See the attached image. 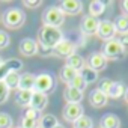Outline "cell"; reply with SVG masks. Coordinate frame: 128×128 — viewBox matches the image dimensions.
I'll use <instances>...</instances> for the list:
<instances>
[{
	"mask_svg": "<svg viewBox=\"0 0 128 128\" xmlns=\"http://www.w3.org/2000/svg\"><path fill=\"white\" fill-rule=\"evenodd\" d=\"M18 128H38V120L36 119H30L26 116H21L20 119V126Z\"/></svg>",
	"mask_w": 128,
	"mask_h": 128,
	"instance_id": "obj_32",
	"label": "cell"
},
{
	"mask_svg": "<svg viewBox=\"0 0 128 128\" xmlns=\"http://www.w3.org/2000/svg\"><path fill=\"white\" fill-rule=\"evenodd\" d=\"M112 86H113V80H110V78H101L100 83H98V89L101 92H104L107 96H108V92H110Z\"/></svg>",
	"mask_w": 128,
	"mask_h": 128,
	"instance_id": "obj_31",
	"label": "cell"
},
{
	"mask_svg": "<svg viewBox=\"0 0 128 128\" xmlns=\"http://www.w3.org/2000/svg\"><path fill=\"white\" fill-rule=\"evenodd\" d=\"M63 14H68V15H78L83 11V3L80 0H63L60 2V6Z\"/></svg>",
	"mask_w": 128,
	"mask_h": 128,
	"instance_id": "obj_12",
	"label": "cell"
},
{
	"mask_svg": "<svg viewBox=\"0 0 128 128\" xmlns=\"http://www.w3.org/2000/svg\"><path fill=\"white\" fill-rule=\"evenodd\" d=\"M3 63H5V60H3V57H2V56H0V66H2Z\"/></svg>",
	"mask_w": 128,
	"mask_h": 128,
	"instance_id": "obj_41",
	"label": "cell"
},
{
	"mask_svg": "<svg viewBox=\"0 0 128 128\" xmlns=\"http://www.w3.org/2000/svg\"><path fill=\"white\" fill-rule=\"evenodd\" d=\"M18 50H20V53H21L23 56L32 57V56H35V54L38 53L39 44H38V41H35L33 38H23V39L20 41Z\"/></svg>",
	"mask_w": 128,
	"mask_h": 128,
	"instance_id": "obj_10",
	"label": "cell"
},
{
	"mask_svg": "<svg viewBox=\"0 0 128 128\" xmlns=\"http://www.w3.org/2000/svg\"><path fill=\"white\" fill-rule=\"evenodd\" d=\"M116 27H114V23L110 21V20H100V26H98V30H96V36L102 41H110V39H114L116 36Z\"/></svg>",
	"mask_w": 128,
	"mask_h": 128,
	"instance_id": "obj_6",
	"label": "cell"
},
{
	"mask_svg": "<svg viewBox=\"0 0 128 128\" xmlns=\"http://www.w3.org/2000/svg\"><path fill=\"white\" fill-rule=\"evenodd\" d=\"M42 23L47 27H59L65 23V14L59 6H48L42 12Z\"/></svg>",
	"mask_w": 128,
	"mask_h": 128,
	"instance_id": "obj_3",
	"label": "cell"
},
{
	"mask_svg": "<svg viewBox=\"0 0 128 128\" xmlns=\"http://www.w3.org/2000/svg\"><path fill=\"white\" fill-rule=\"evenodd\" d=\"M56 125H59V120H57V118H56L54 114H51V113L42 114V116L39 118V120H38V126H39V128H54Z\"/></svg>",
	"mask_w": 128,
	"mask_h": 128,
	"instance_id": "obj_21",
	"label": "cell"
},
{
	"mask_svg": "<svg viewBox=\"0 0 128 128\" xmlns=\"http://www.w3.org/2000/svg\"><path fill=\"white\" fill-rule=\"evenodd\" d=\"M76 50H77V45L74 42H71L70 39H63V41H60L53 48V53L57 57H65V59H68L72 54H76Z\"/></svg>",
	"mask_w": 128,
	"mask_h": 128,
	"instance_id": "obj_8",
	"label": "cell"
},
{
	"mask_svg": "<svg viewBox=\"0 0 128 128\" xmlns=\"http://www.w3.org/2000/svg\"><path fill=\"white\" fill-rule=\"evenodd\" d=\"M124 98H125V101L128 102V88H126V92H125V95H124Z\"/></svg>",
	"mask_w": 128,
	"mask_h": 128,
	"instance_id": "obj_40",
	"label": "cell"
},
{
	"mask_svg": "<svg viewBox=\"0 0 128 128\" xmlns=\"http://www.w3.org/2000/svg\"><path fill=\"white\" fill-rule=\"evenodd\" d=\"M119 41V44L124 47V50L126 51L128 50V33H119V36L116 38Z\"/></svg>",
	"mask_w": 128,
	"mask_h": 128,
	"instance_id": "obj_35",
	"label": "cell"
},
{
	"mask_svg": "<svg viewBox=\"0 0 128 128\" xmlns=\"http://www.w3.org/2000/svg\"><path fill=\"white\" fill-rule=\"evenodd\" d=\"M2 23L8 29H20L26 23V14L18 6L8 8L2 14Z\"/></svg>",
	"mask_w": 128,
	"mask_h": 128,
	"instance_id": "obj_2",
	"label": "cell"
},
{
	"mask_svg": "<svg viewBox=\"0 0 128 128\" xmlns=\"http://www.w3.org/2000/svg\"><path fill=\"white\" fill-rule=\"evenodd\" d=\"M9 88L5 84V82H0V104H5L9 98Z\"/></svg>",
	"mask_w": 128,
	"mask_h": 128,
	"instance_id": "obj_33",
	"label": "cell"
},
{
	"mask_svg": "<svg viewBox=\"0 0 128 128\" xmlns=\"http://www.w3.org/2000/svg\"><path fill=\"white\" fill-rule=\"evenodd\" d=\"M8 72H9V68L3 63V65L0 66V82H3V80H5V77L8 76Z\"/></svg>",
	"mask_w": 128,
	"mask_h": 128,
	"instance_id": "obj_38",
	"label": "cell"
},
{
	"mask_svg": "<svg viewBox=\"0 0 128 128\" xmlns=\"http://www.w3.org/2000/svg\"><path fill=\"white\" fill-rule=\"evenodd\" d=\"M39 5H42V0H24V6H27V8H38Z\"/></svg>",
	"mask_w": 128,
	"mask_h": 128,
	"instance_id": "obj_37",
	"label": "cell"
},
{
	"mask_svg": "<svg viewBox=\"0 0 128 128\" xmlns=\"http://www.w3.org/2000/svg\"><path fill=\"white\" fill-rule=\"evenodd\" d=\"M15 128H18V126H15Z\"/></svg>",
	"mask_w": 128,
	"mask_h": 128,
	"instance_id": "obj_43",
	"label": "cell"
},
{
	"mask_svg": "<svg viewBox=\"0 0 128 128\" xmlns=\"http://www.w3.org/2000/svg\"><path fill=\"white\" fill-rule=\"evenodd\" d=\"M113 23H114V27H116L118 33H128V17L126 15L122 14V15L116 17V20Z\"/></svg>",
	"mask_w": 128,
	"mask_h": 128,
	"instance_id": "obj_26",
	"label": "cell"
},
{
	"mask_svg": "<svg viewBox=\"0 0 128 128\" xmlns=\"http://www.w3.org/2000/svg\"><path fill=\"white\" fill-rule=\"evenodd\" d=\"M66 66H70V68H72L74 71H77V72H80L84 66H86V60L80 56V54H72L71 57H68L66 59Z\"/></svg>",
	"mask_w": 128,
	"mask_h": 128,
	"instance_id": "obj_18",
	"label": "cell"
},
{
	"mask_svg": "<svg viewBox=\"0 0 128 128\" xmlns=\"http://www.w3.org/2000/svg\"><path fill=\"white\" fill-rule=\"evenodd\" d=\"M5 65L9 68V71H12V72H20L21 70H23V62L20 60V59H17V57H11V59H8V60H5Z\"/></svg>",
	"mask_w": 128,
	"mask_h": 128,
	"instance_id": "obj_27",
	"label": "cell"
},
{
	"mask_svg": "<svg viewBox=\"0 0 128 128\" xmlns=\"http://www.w3.org/2000/svg\"><path fill=\"white\" fill-rule=\"evenodd\" d=\"M78 72L77 71H74L72 68H70V66H63L62 70H60V74H59V77H60V80L63 82V83H66V84H70L71 82H72V78L77 76Z\"/></svg>",
	"mask_w": 128,
	"mask_h": 128,
	"instance_id": "obj_25",
	"label": "cell"
},
{
	"mask_svg": "<svg viewBox=\"0 0 128 128\" xmlns=\"http://www.w3.org/2000/svg\"><path fill=\"white\" fill-rule=\"evenodd\" d=\"M83 107L82 104H66L63 107V112H62V116L66 122H76L80 116H83Z\"/></svg>",
	"mask_w": 128,
	"mask_h": 128,
	"instance_id": "obj_11",
	"label": "cell"
},
{
	"mask_svg": "<svg viewBox=\"0 0 128 128\" xmlns=\"http://www.w3.org/2000/svg\"><path fill=\"white\" fill-rule=\"evenodd\" d=\"M9 44H11V38H9V35H8L5 30H0V50L8 48Z\"/></svg>",
	"mask_w": 128,
	"mask_h": 128,
	"instance_id": "obj_34",
	"label": "cell"
},
{
	"mask_svg": "<svg viewBox=\"0 0 128 128\" xmlns=\"http://www.w3.org/2000/svg\"><path fill=\"white\" fill-rule=\"evenodd\" d=\"M125 92H126V88L122 82H113V86L108 92V98H114V100L120 98V96L125 95Z\"/></svg>",
	"mask_w": 128,
	"mask_h": 128,
	"instance_id": "obj_23",
	"label": "cell"
},
{
	"mask_svg": "<svg viewBox=\"0 0 128 128\" xmlns=\"http://www.w3.org/2000/svg\"><path fill=\"white\" fill-rule=\"evenodd\" d=\"M101 53L106 56L107 60H120L125 56V50H124V47L119 44V41L116 38L110 39V41H106L102 44Z\"/></svg>",
	"mask_w": 128,
	"mask_h": 128,
	"instance_id": "obj_5",
	"label": "cell"
},
{
	"mask_svg": "<svg viewBox=\"0 0 128 128\" xmlns=\"http://www.w3.org/2000/svg\"><path fill=\"white\" fill-rule=\"evenodd\" d=\"M92 126H94V120L89 116H86V114L80 116L74 122V128H92Z\"/></svg>",
	"mask_w": 128,
	"mask_h": 128,
	"instance_id": "obj_28",
	"label": "cell"
},
{
	"mask_svg": "<svg viewBox=\"0 0 128 128\" xmlns=\"http://www.w3.org/2000/svg\"><path fill=\"white\" fill-rule=\"evenodd\" d=\"M63 33L59 27H47L42 26L38 33V44H41L45 50H53L60 41H63Z\"/></svg>",
	"mask_w": 128,
	"mask_h": 128,
	"instance_id": "obj_1",
	"label": "cell"
},
{
	"mask_svg": "<svg viewBox=\"0 0 128 128\" xmlns=\"http://www.w3.org/2000/svg\"><path fill=\"white\" fill-rule=\"evenodd\" d=\"M35 80H36V76L32 74V72H24V74H21L18 89H23V90H33V89H35Z\"/></svg>",
	"mask_w": 128,
	"mask_h": 128,
	"instance_id": "obj_16",
	"label": "cell"
},
{
	"mask_svg": "<svg viewBox=\"0 0 128 128\" xmlns=\"http://www.w3.org/2000/svg\"><path fill=\"white\" fill-rule=\"evenodd\" d=\"M33 96V90H23V89H17L15 94V102L21 107H29L30 101Z\"/></svg>",
	"mask_w": 128,
	"mask_h": 128,
	"instance_id": "obj_17",
	"label": "cell"
},
{
	"mask_svg": "<svg viewBox=\"0 0 128 128\" xmlns=\"http://www.w3.org/2000/svg\"><path fill=\"white\" fill-rule=\"evenodd\" d=\"M100 125H101V128H119L120 126V119L113 113H107L101 118Z\"/></svg>",
	"mask_w": 128,
	"mask_h": 128,
	"instance_id": "obj_19",
	"label": "cell"
},
{
	"mask_svg": "<svg viewBox=\"0 0 128 128\" xmlns=\"http://www.w3.org/2000/svg\"><path fill=\"white\" fill-rule=\"evenodd\" d=\"M106 8H107L106 2H102V0H94V2L89 3V15L98 18L100 15H102L106 12Z\"/></svg>",
	"mask_w": 128,
	"mask_h": 128,
	"instance_id": "obj_20",
	"label": "cell"
},
{
	"mask_svg": "<svg viewBox=\"0 0 128 128\" xmlns=\"http://www.w3.org/2000/svg\"><path fill=\"white\" fill-rule=\"evenodd\" d=\"M86 65L89 68H92L94 71L100 72V71H104L108 65V60L106 59V56L101 53V51H94L89 54L88 60H86Z\"/></svg>",
	"mask_w": 128,
	"mask_h": 128,
	"instance_id": "obj_7",
	"label": "cell"
},
{
	"mask_svg": "<svg viewBox=\"0 0 128 128\" xmlns=\"http://www.w3.org/2000/svg\"><path fill=\"white\" fill-rule=\"evenodd\" d=\"M20 77H21V74L9 71L3 82H5V84L9 88V90H11V89H18V86H20Z\"/></svg>",
	"mask_w": 128,
	"mask_h": 128,
	"instance_id": "obj_24",
	"label": "cell"
},
{
	"mask_svg": "<svg viewBox=\"0 0 128 128\" xmlns=\"http://www.w3.org/2000/svg\"><path fill=\"white\" fill-rule=\"evenodd\" d=\"M120 8L124 11V15L128 17V0H124V2H120Z\"/></svg>",
	"mask_w": 128,
	"mask_h": 128,
	"instance_id": "obj_39",
	"label": "cell"
},
{
	"mask_svg": "<svg viewBox=\"0 0 128 128\" xmlns=\"http://www.w3.org/2000/svg\"><path fill=\"white\" fill-rule=\"evenodd\" d=\"M38 128H39V126H38Z\"/></svg>",
	"mask_w": 128,
	"mask_h": 128,
	"instance_id": "obj_44",
	"label": "cell"
},
{
	"mask_svg": "<svg viewBox=\"0 0 128 128\" xmlns=\"http://www.w3.org/2000/svg\"><path fill=\"white\" fill-rule=\"evenodd\" d=\"M63 98H65L66 104H80V101L83 100V92L66 86V89L63 90Z\"/></svg>",
	"mask_w": 128,
	"mask_h": 128,
	"instance_id": "obj_15",
	"label": "cell"
},
{
	"mask_svg": "<svg viewBox=\"0 0 128 128\" xmlns=\"http://www.w3.org/2000/svg\"><path fill=\"white\" fill-rule=\"evenodd\" d=\"M80 76H82V78L86 82V84H90V83H95L96 80H98V72L96 71H94L92 68H89L88 65L78 72Z\"/></svg>",
	"mask_w": 128,
	"mask_h": 128,
	"instance_id": "obj_22",
	"label": "cell"
},
{
	"mask_svg": "<svg viewBox=\"0 0 128 128\" xmlns=\"http://www.w3.org/2000/svg\"><path fill=\"white\" fill-rule=\"evenodd\" d=\"M89 102H90V106L94 108H101V107H104L108 102V96L96 88V89H94L89 94Z\"/></svg>",
	"mask_w": 128,
	"mask_h": 128,
	"instance_id": "obj_13",
	"label": "cell"
},
{
	"mask_svg": "<svg viewBox=\"0 0 128 128\" xmlns=\"http://www.w3.org/2000/svg\"><path fill=\"white\" fill-rule=\"evenodd\" d=\"M14 119L9 113L6 112H0V128H12Z\"/></svg>",
	"mask_w": 128,
	"mask_h": 128,
	"instance_id": "obj_29",
	"label": "cell"
},
{
	"mask_svg": "<svg viewBox=\"0 0 128 128\" xmlns=\"http://www.w3.org/2000/svg\"><path fill=\"white\" fill-rule=\"evenodd\" d=\"M98 26H100V20L92 17V15H84L80 21V30L83 35L86 36H94L96 35V30H98Z\"/></svg>",
	"mask_w": 128,
	"mask_h": 128,
	"instance_id": "obj_9",
	"label": "cell"
},
{
	"mask_svg": "<svg viewBox=\"0 0 128 128\" xmlns=\"http://www.w3.org/2000/svg\"><path fill=\"white\" fill-rule=\"evenodd\" d=\"M48 104V96L45 94H41V92H33V96H32V101H30V108H33L35 112L41 113Z\"/></svg>",
	"mask_w": 128,
	"mask_h": 128,
	"instance_id": "obj_14",
	"label": "cell"
},
{
	"mask_svg": "<svg viewBox=\"0 0 128 128\" xmlns=\"http://www.w3.org/2000/svg\"><path fill=\"white\" fill-rule=\"evenodd\" d=\"M68 86H70V88H74V89H78V90H82V92H83V90L88 88L86 82L82 78V76H80V74H77V76L72 78V82H71Z\"/></svg>",
	"mask_w": 128,
	"mask_h": 128,
	"instance_id": "obj_30",
	"label": "cell"
},
{
	"mask_svg": "<svg viewBox=\"0 0 128 128\" xmlns=\"http://www.w3.org/2000/svg\"><path fill=\"white\" fill-rule=\"evenodd\" d=\"M56 88V78L51 72H39L35 80V89L33 92H41V94H51Z\"/></svg>",
	"mask_w": 128,
	"mask_h": 128,
	"instance_id": "obj_4",
	"label": "cell"
},
{
	"mask_svg": "<svg viewBox=\"0 0 128 128\" xmlns=\"http://www.w3.org/2000/svg\"><path fill=\"white\" fill-rule=\"evenodd\" d=\"M23 116L30 118V119H36V120H39V118H41V116H39V113H38V112H35V110H33V108H30V107L24 112V114H23Z\"/></svg>",
	"mask_w": 128,
	"mask_h": 128,
	"instance_id": "obj_36",
	"label": "cell"
},
{
	"mask_svg": "<svg viewBox=\"0 0 128 128\" xmlns=\"http://www.w3.org/2000/svg\"><path fill=\"white\" fill-rule=\"evenodd\" d=\"M54 128H65V126H63V125H56Z\"/></svg>",
	"mask_w": 128,
	"mask_h": 128,
	"instance_id": "obj_42",
	"label": "cell"
}]
</instances>
